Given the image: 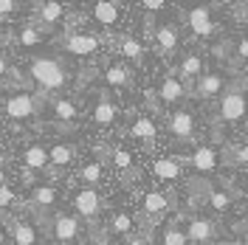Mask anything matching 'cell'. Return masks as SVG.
Returning <instances> with one entry per match:
<instances>
[{
  "label": "cell",
  "instance_id": "cell-45",
  "mask_svg": "<svg viewBox=\"0 0 248 245\" xmlns=\"http://www.w3.org/2000/svg\"><path fill=\"white\" fill-rule=\"evenodd\" d=\"M0 46H3V29H0Z\"/></svg>",
  "mask_w": 248,
  "mask_h": 245
},
{
  "label": "cell",
  "instance_id": "cell-13",
  "mask_svg": "<svg viewBox=\"0 0 248 245\" xmlns=\"http://www.w3.org/2000/svg\"><path fill=\"white\" fill-rule=\"evenodd\" d=\"M170 133L178 141H192V136H195V116L189 110H175L170 116Z\"/></svg>",
  "mask_w": 248,
  "mask_h": 245
},
{
  "label": "cell",
  "instance_id": "cell-3",
  "mask_svg": "<svg viewBox=\"0 0 248 245\" xmlns=\"http://www.w3.org/2000/svg\"><path fill=\"white\" fill-rule=\"evenodd\" d=\"M48 96H43L40 91H23V93H12L3 99V113L9 119H29V116H37L43 105H46Z\"/></svg>",
  "mask_w": 248,
  "mask_h": 245
},
{
  "label": "cell",
  "instance_id": "cell-27",
  "mask_svg": "<svg viewBox=\"0 0 248 245\" xmlns=\"http://www.w3.org/2000/svg\"><path fill=\"white\" fill-rule=\"evenodd\" d=\"M119 54L127 57V60H133V62H144V46H141L139 40L127 37V34L119 40Z\"/></svg>",
  "mask_w": 248,
  "mask_h": 245
},
{
  "label": "cell",
  "instance_id": "cell-18",
  "mask_svg": "<svg viewBox=\"0 0 248 245\" xmlns=\"http://www.w3.org/2000/svg\"><path fill=\"white\" fill-rule=\"evenodd\" d=\"M74 158H77V147L68 144V141H60V144H54V147L48 150V167L65 169V167L74 164Z\"/></svg>",
  "mask_w": 248,
  "mask_h": 245
},
{
  "label": "cell",
  "instance_id": "cell-38",
  "mask_svg": "<svg viewBox=\"0 0 248 245\" xmlns=\"http://www.w3.org/2000/svg\"><path fill=\"white\" fill-rule=\"evenodd\" d=\"M237 60H248V37L237 43Z\"/></svg>",
  "mask_w": 248,
  "mask_h": 245
},
{
  "label": "cell",
  "instance_id": "cell-42",
  "mask_svg": "<svg viewBox=\"0 0 248 245\" xmlns=\"http://www.w3.org/2000/svg\"><path fill=\"white\" fill-rule=\"evenodd\" d=\"M9 181H6V167H3V161H0V186H6Z\"/></svg>",
  "mask_w": 248,
  "mask_h": 245
},
{
  "label": "cell",
  "instance_id": "cell-14",
  "mask_svg": "<svg viewBox=\"0 0 248 245\" xmlns=\"http://www.w3.org/2000/svg\"><path fill=\"white\" fill-rule=\"evenodd\" d=\"M189 164H192L195 172H201V175H212L217 169V164H220V161H217V150L209 147V144H203V147H198V150L192 153Z\"/></svg>",
  "mask_w": 248,
  "mask_h": 245
},
{
  "label": "cell",
  "instance_id": "cell-8",
  "mask_svg": "<svg viewBox=\"0 0 248 245\" xmlns=\"http://www.w3.org/2000/svg\"><path fill=\"white\" fill-rule=\"evenodd\" d=\"M62 15H65V3H57V0L40 3L37 6V15H34V29L40 31V34H46V31H51L54 23H60Z\"/></svg>",
  "mask_w": 248,
  "mask_h": 245
},
{
  "label": "cell",
  "instance_id": "cell-28",
  "mask_svg": "<svg viewBox=\"0 0 248 245\" xmlns=\"http://www.w3.org/2000/svg\"><path fill=\"white\" fill-rule=\"evenodd\" d=\"M105 82H108L110 88H124L127 82H130V68L127 65H110L108 71H105Z\"/></svg>",
  "mask_w": 248,
  "mask_h": 245
},
{
  "label": "cell",
  "instance_id": "cell-19",
  "mask_svg": "<svg viewBox=\"0 0 248 245\" xmlns=\"http://www.w3.org/2000/svg\"><path fill=\"white\" fill-rule=\"evenodd\" d=\"M9 234H12L15 245H37V226L29 220H12Z\"/></svg>",
  "mask_w": 248,
  "mask_h": 245
},
{
  "label": "cell",
  "instance_id": "cell-31",
  "mask_svg": "<svg viewBox=\"0 0 248 245\" xmlns=\"http://www.w3.org/2000/svg\"><path fill=\"white\" fill-rule=\"evenodd\" d=\"M110 226H113V231L119 234V237H133V220L124 214V212H116V214L110 217Z\"/></svg>",
  "mask_w": 248,
  "mask_h": 245
},
{
  "label": "cell",
  "instance_id": "cell-40",
  "mask_svg": "<svg viewBox=\"0 0 248 245\" xmlns=\"http://www.w3.org/2000/svg\"><path fill=\"white\" fill-rule=\"evenodd\" d=\"M9 71H12V68H9V60H6V54H3V51H0V79L6 77V74H9Z\"/></svg>",
  "mask_w": 248,
  "mask_h": 245
},
{
  "label": "cell",
  "instance_id": "cell-44",
  "mask_svg": "<svg viewBox=\"0 0 248 245\" xmlns=\"http://www.w3.org/2000/svg\"><path fill=\"white\" fill-rule=\"evenodd\" d=\"M223 245H246V243H240V240H229V243H223Z\"/></svg>",
  "mask_w": 248,
  "mask_h": 245
},
{
  "label": "cell",
  "instance_id": "cell-37",
  "mask_svg": "<svg viewBox=\"0 0 248 245\" xmlns=\"http://www.w3.org/2000/svg\"><path fill=\"white\" fill-rule=\"evenodd\" d=\"M17 6L20 3H15V0H0V15H12Z\"/></svg>",
  "mask_w": 248,
  "mask_h": 245
},
{
  "label": "cell",
  "instance_id": "cell-24",
  "mask_svg": "<svg viewBox=\"0 0 248 245\" xmlns=\"http://www.w3.org/2000/svg\"><path fill=\"white\" fill-rule=\"evenodd\" d=\"M198 203L209 206V209H215V212H229V209H232V195L215 186V189H212V192H206V195H203Z\"/></svg>",
  "mask_w": 248,
  "mask_h": 245
},
{
  "label": "cell",
  "instance_id": "cell-10",
  "mask_svg": "<svg viewBox=\"0 0 248 245\" xmlns=\"http://www.w3.org/2000/svg\"><path fill=\"white\" fill-rule=\"evenodd\" d=\"M178 43H181L178 26L164 23V26L155 29V54H161V57H172V54L178 51Z\"/></svg>",
  "mask_w": 248,
  "mask_h": 245
},
{
  "label": "cell",
  "instance_id": "cell-30",
  "mask_svg": "<svg viewBox=\"0 0 248 245\" xmlns=\"http://www.w3.org/2000/svg\"><path fill=\"white\" fill-rule=\"evenodd\" d=\"M99 178H102V164L99 161H91V164H85V167L79 169V181L88 184V189L99 184Z\"/></svg>",
  "mask_w": 248,
  "mask_h": 245
},
{
  "label": "cell",
  "instance_id": "cell-4",
  "mask_svg": "<svg viewBox=\"0 0 248 245\" xmlns=\"http://www.w3.org/2000/svg\"><path fill=\"white\" fill-rule=\"evenodd\" d=\"M60 48L74 54V57H91L99 51V37L96 34H82V31H74V34H65L60 37Z\"/></svg>",
  "mask_w": 248,
  "mask_h": 245
},
{
  "label": "cell",
  "instance_id": "cell-6",
  "mask_svg": "<svg viewBox=\"0 0 248 245\" xmlns=\"http://www.w3.org/2000/svg\"><path fill=\"white\" fill-rule=\"evenodd\" d=\"M74 212H77L79 220H88L93 223L96 217L102 214V198H99V192L96 189H79L77 198H74Z\"/></svg>",
  "mask_w": 248,
  "mask_h": 245
},
{
  "label": "cell",
  "instance_id": "cell-20",
  "mask_svg": "<svg viewBox=\"0 0 248 245\" xmlns=\"http://www.w3.org/2000/svg\"><path fill=\"white\" fill-rule=\"evenodd\" d=\"M29 203L37 209V212H48V209H54V203H57V189L51 184H43V186H34L29 195Z\"/></svg>",
  "mask_w": 248,
  "mask_h": 245
},
{
  "label": "cell",
  "instance_id": "cell-29",
  "mask_svg": "<svg viewBox=\"0 0 248 245\" xmlns=\"http://www.w3.org/2000/svg\"><path fill=\"white\" fill-rule=\"evenodd\" d=\"M189 240H186V231L172 220V223H167L164 226V234H161V245H186Z\"/></svg>",
  "mask_w": 248,
  "mask_h": 245
},
{
  "label": "cell",
  "instance_id": "cell-25",
  "mask_svg": "<svg viewBox=\"0 0 248 245\" xmlns=\"http://www.w3.org/2000/svg\"><path fill=\"white\" fill-rule=\"evenodd\" d=\"M153 172L158 181H178L181 178V164L172 161V158H158L153 164Z\"/></svg>",
  "mask_w": 248,
  "mask_h": 245
},
{
  "label": "cell",
  "instance_id": "cell-23",
  "mask_svg": "<svg viewBox=\"0 0 248 245\" xmlns=\"http://www.w3.org/2000/svg\"><path fill=\"white\" fill-rule=\"evenodd\" d=\"M93 20L102 23V26H116L119 23V3H110V0H99L93 6Z\"/></svg>",
  "mask_w": 248,
  "mask_h": 245
},
{
  "label": "cell",
  "instance_id": "cell-26",
  "mask_svg": "<svg viewBox=\"0 0 248 245\" xmlns=\"http://www.w3.org/2000/svg\"><path fill=\"white\" fill-rule=\"evenodd\" d=\"M130 136L139 138V141H147V144H153L155 138H158V127L153 124V119H136L133 122V127H130Z\"/></svg>",
  "mask_w": 248,
  "mask_h": 245
},
{
  "label": "cell",
  "instance_id": "cell-22",
  "mask_svg": "<svg viewBox=\"0 0 248 245\" xmlns=\"http://www.w3.org/2000/svg\"><path fill=\"white\" fill-rule=\"evenodd\" d=\"M51 113H54V122L57 124H74L77 122V116H79L77 105H74L71 99H65V96H57V99H54Z\"/></svg>",
  "mask_w": 248,
  "mask_h": 245
},
{
  "label": "cell",
  "instance_id": "cell-9",
  "mask_svg": "<svg viewBox=\"0 0 248 245\" xmlns=\"http://www.w3.org/2000/svg\"><path fill=\"white\" fill-rule=\"evenodd\" d=\"M226 91V79L220 77L217 71H203L198 82H195V99H217V96H223Z\"/></svg>",
  "mask_w": 248,
  "mask_h": 245
},
{
  "label": "cell",
  "instance_id": "cell-12",
  "mask_svg": "<svg viewBox=\"0 0 248 245\" xmlns=\"http://www.w3.org/2000/svg\"><path fill=\"white\" fill-rule=\"evenodd\" d=\"M155 96H158L164 105H178V102H184L186 99V85L178 77L167 74V77L161 79V85H158V93H155Z\"/></svg>",
  "mask_w": 248,
  "mask_h": 245
},
{
  "label": "cell",
  "instance_id": "cell-41",
  "mask_svg": "<svg viewBox=\"0 0 248 245\" xmlns=\"http://www.w3.org/2000/svg\"><path fill=\"white\" fill-rule=\"evenodd\" d=\"M23 181H26V184H34V172H31V169H23Z\"/></svg>",
  "mask_w": 248,
  "mask_h": 245
},
{
  "label": "cell",
  "instance_id": "cell-35",
  "mask_svg": "<svg viewBox=\"0 0 248 245\" xmlns=\"http://www.w3.org/2000/svg\"><path fill=\"white\" fill-rule=\"evenodd\" d=\"M15 200H17V198H15V189H12V186H9V184L0 186V209H9Z\"/></svg>",
  "mask_w": 248,
  "mask_h": 245
},
{
  "label": "cell",
  "instance_id": "cell-17",
  "mask_svg": "<svg viewBox=\"0 0 248 245\" xmlns=\"http://www.w3.org/2000/svg\"><path fill=\"white\" fill-rule=\"evenodd\" d=\"M186 23H189L192 34H198V37H209V34L215 31V23H212V15H209L206 6H195V9H189Z\"/></svg>",
  "mask_w": 248,
  "mask_h": 245
},
{
  "label": "cell",
  "instance_id": "cell-21",
  "mask_svg": "<svg viewBox=\"0 0 248 245\" xmlns=\"http://www.w3.org/2000/svg\"><path fill=\"white\" fill-rule=\"evenodd\" d=\"M23 164H26V169H31V172L48 169V150L43 144H29L26 153H23Z\"/></svg>",
  "mask_w": 248,
  "mask_h": 245
},
{
  "label": "cell",
  "instance_id": "cell-7",
  "mask_svg": "<svg viewBox=\"0 0 248 245\" xmlns=\"http://www.w3.org/2000/svg\"><path fill=\"white\" fill-rule=\"evenodd\" d=\"M186 240L189 243H198V245H212L217 237V226L209 220V217H192L186 223Z\"/></svg>",
  "mask_w": 248,
  "mask_h": 245
},
{
  "label": "cell",
  "instance_id": "cell-16",
  "mask_svg": "<svg viewBox=\"0 0 248 245\" xmlns=\"http://www.w3.org/2000/svg\"><path fill=\"white\" fill-rule=\"evenodd\" d=\"M116 116H119V107H116V102L110 99V93H99V99H96V105H93V124L108 127V124L116 122Z\"/></svg>",
  "mask_w": 248,
  "mask_h": 245
},
{
  "label": "cell",
  "instance_id": "cell-34",
  "mask_svg": "<svg viewBox=\"0 0 248 245\" xmlns=\"http://www.w3.org/2000/svg\"><path fill=\"white\" fill-rule=\"evenodd\" d=\"M110 158H113V167L119 169V172H130L133 169V155L127 153V150H122V147H116Z\"/></svg>",
  "mask_w": 248,
  "mask_h": 245
},
{
  "label": "cell",
  "instance_id": "cell-33",
  "mask_svg": "<svg viewBox=\"0 0 248 245\" xmlns=\"http://www.w3.org/2000/svg\"><path fill=\"white\" fill-rule=\"evenodd\" d=\"M17 40H20V46L31 48V46H40V43H43V34L34 29V23H26V26L20 29V37H17Z\"/></svg>",
  "mask_w": 248,
  "mask_h": 245
},
{
  "label": "cell",
  "instance_id": "cell-2",
  "mask_svg": "<svg viewBox=\"0 0 248 245\" xmlns=\"http://www.w3.org/2000/svg\"><path fill=\"white\" fill-rule=\"evenodd\" d=\"M248 113V79H234V85H229L220 105H217V119L223 124H237L243 122Z\"/></svg>",
  "mask_w": 248,
  "mask_h": 245
},
{
  "label": "cell",
  "instance_id": "cell-32",
  "mask_svg": "<svg viewBox=\"0 0 248 245\" xmlns=\"http://www.w3.org/2000/svg\"><path fill=\"white\" fill-rule=\"evenodd\" d=\"M226 161L229 167H246L248 164V144H240V147H226Z\"/></svg>",
  "mask_w": 248,
  "mask_h": 245
},
{
  "label": "cell",
  "instance_id": "cell-15",
  "mask_svg": "<svg viewBox=\"0 0 248 245\" xmlns=\"http://www.w3.org/2000/svg\"><path fill=\"white\" fill-rule=\"evenodd\" d=\"M201 74H203V57L195 54V51H186L181 62H178V79L189 85V82H198Z\"/></svg>",
  "mask_w": 248,
  "mask_h": 245
},
{
  "label": "cell",
  "instance_id": "cell-43",
  "mask_svg": "<svg viewBox=\"0 0 248 245\" xmlns=\"http://www.w3.org/2000/svg\"><path fill=\"white\" fill-rule=\"evenodd\" d=\"M130 245H147V243H144L141 237H136V234H133V237H130Z\"/></svg>",
  "mask_w": 248,
  "mask_h": 245
},
{
  "label": "cell",
  "instance_id": "cell-1",
  "mask_svg": "<svg viewBox=\"0 0 248 245\" xmlns=\"http://www.w3.org/2000/svg\"><path fill=\"white\" fill-rule=\"evenodd\" d=\"M29 77L31 82H37V88L43 96L48 93H60L65 85H68V71H65V65L60 60H54V57H34L29 62ZM51 99V96H48Z\"/></svg>",
  "mask_w": 248,
  "mask_h": 245
},
{
  "label": "cell",
  "instance_id": "cell-5",
  "mask_svg": "<svg viewBox=\"0 0 248 245\" xmlns=\"http://www.w3.org/2000/svg\"><path fill=\"white\" fill-rule=\"evenodd\" d=\"M51 234H54V240H60V243H77L82 240V220L77 214H57L51 220Z\"/></svg>",
  "mask_w": 248,
  "mask_h": 245
},
{
  "label": "cell",
  "instance_id": "cell-39",
  "mask_svg": "<svg viewBox=\"0 0 248 245\" xmlns=\"http://www.w3.org/2000/svg\"><path fill=\"white\" fill-rule=\"evenodd\" d=\"M93 245H113V243H110V237L105 234V231H99V234L93 231Z\"/></svg>",
  "mask_w": 248,
  "mask_h": 245
},
{
  "label": "cell",
  "instance_id": "cell-36",
  "mask_svg": "<svg viewBox=\"0 0 248 245\" xmlns=\"http://www.w3.org/2000/svg\"><path fill=\"white\" fill-rule=\"evenodd\" d=\"M164 6H167L164 0H141V9H144V12H150V15H153V12H161Z\"/></svg>",
  "mask_w": 248,
  "mask_h": 245
},
{
  "label": "cell",
  "instance_id": "cell-11",
  "mask_svg": "<svg viewBox=\"0 0 248 245\" xmlns=\"http://www.w3.org/2000/svg\"><path fill=\"white\" fill-rule=\"evenodd\" d=\"M167 212H170V198L164 192H147L144 195V200H141V214L147 217L150 223L161 220Z\"/></svg>",
  "mask_w": 248,
  "mask_h": 245
}]
</instances>
